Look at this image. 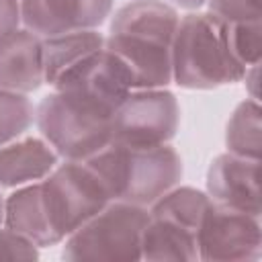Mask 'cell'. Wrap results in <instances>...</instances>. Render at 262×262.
I'll return each instance as SVG.
<instances>
[{"label":"cell","mask_w":262,"mask_h":262,"mask_svg":"<svg viewBox=\"0 0 262 262\" xmlns=\"http://www.w3.org/2000/svg\"><path fill=\"white\" fill-rule=\"evenodd\" d=\"M180 127V104L168 88H135L113 115V141L135 147L170 143Z\"/></svg>","instance_id":"52a82bcc"},{"label":"cell","mask_w":262,"mask_h":262,"mask_svg":"<svg viewBox=\"0 0 262 262\" xmlns=\"http://www.w3.org/2000/svg\"><path fill=\"white\" fill-rule=\"evenodd\" d=\"M205 4H209V12L227 23L260 18V0H207Z\"/></svg>","instance_id":"44dd1931"},{"label":"cell","mask_w":262,"mask_h":262,"mask_svg":"<svg viewBox=\"0 0 262 262\" xmlns=\"http://www.w3.org/2000/svg\"><path fill=\"white\" fill-rule=\"evenodd\" d=\"M108 190L111 201L149 207L172 186L180 184L182 158L170 145L135 147L111 141L86 160Z\"/></svg>","instance_id":"3957f363"},{"label":"cell","mask_w":262,"mask_h":262,"mask_svg":"<svg viewBox=\"0 0 262 262\" xmlns=\"http://www.w3.org/2000/svg\"><path fill=\"white\" fill-rule=\"evenodd\" d=\"M59 156L43 137H18L0 145V188H18L41 182L57 164Z\"/></svg>","instance_id":"4fadbf2b"},{"label":"cell","mask_w":262,"mask_h":262,"mask_svg":"<svg viewBox=\"0 0 262 262\" xmlns=\"http://www.w3.org/2000/svg\"><path fill=\"white\" fill-rule=\"evenodd\" d=\"M20 27V0H0V35Z\"/></svg>","instance_id":"603a6c76"},{"label":"cell","mask_w":262,"mask_h":262,"mask_svg":"<svg viewBox=\"0 0 262 262\" xmlns=\"http://www.w3.org/2000/svg\"><path fill=\"white\" fill-rule=\"evenodd\" d=\"M178 10L164 0H131L115 10L104 47L129 70L133 88L172 84V43Z\"/></svg>","instance_id":"6da1fadb"},{"label":"cell","mask_w":262,"mask_h":262,"mask_svg":"<svg viewBox=\"0 0 262 262\" xmlns=\"http://www.w3.org/2000/svg\"><path fill=\"white\" fill-rule=\"evenodd\" d=\"M199 260L205 262H252L262 256L260 217L209 203L196 229Z\"/></svg>","instance_id":"ba28073f"},{"label":"cell","mask_w":262,"mask_h":262,"mask_svg":"<svg viewBox=\"0 0 262 262\" xmlns=\"http://www.w3.org/2000/svg\"><path fill=\"white\" fill-rule=\"evenodd\" d=\"M227 43V23L213 12H188L172 43V82L186 90H213L244 80Z\"/></svg>","instance_id":"7a4b0ae2"},{"label":"cell","mask_w":262,"mask_h":262,"mask_svg":"<svg viewBox=\"0 0 262 262\" xmlns=\"http://www.w3.org/2000/svg\"><path fill=\"white\" fill-rule=\"evenodd\" d=\"M225 147L229 154L260 160L262 151V108L254 98L242 100L225 127Z\"/></svg>","instance_id":"ac0fdd59"},{"label":"cell","mask_w":262,"mask_h":262,"mask_svg":"<svg viewBox=\"0 0 262 262\" xmlns=\"http://www.w3.org/2000/svg\"><path fill=\"white\" fill-rule=\"evenodd\" d=\"M141 260L196 262L199 260L196 231H190L182 225L149 215L141 235Z\"/></svg>","instance_id":"2e32d148"},{"label":"cell","mask_w":262,"mask_h":262,"mask_svg":"<svg viewBox=\"0 0 262 262\" xmlns=\"http://www.w3.org/2000/svg\"><path fill=\"white\" fill-rule=\"evenodd\" d=\"M51 88L78 98L111 117L125 100V96L135 90L127 66L106 47L82 59Z\"/></svg>","instance_id":"9c48e42d"},{"label":"cell","mask_w":262,"mask_h":262,"mask_svg":"<svg viewBox=\"0 0 262 262\" xmlns=\"http://www.w3.org/2000/svg\"><path fill=\"white\" fill-rule=\"evenodd\" d=\"M4 225L31 239L37 248H51L61 244L49 223L43 205L41 182L12 188V192L4 196Z\"/></svg>","instance_id":"5bb4252c"},{"label":"cell","mask_w":262,"mask_h":262,"mask_svg":"<svg viewBox=\"0 0 262 262\" xmlns=\"http://www.w3.org/2000/svg\"><path fill=\"white\" fill-rule=\"evenodd\" d=\"M207 194L211 201L260 217V160L235 154H219L207 170Z\"/></svg>","instance_id":"8fae6325"},{"label":"cell","mask_w":262,"mask_h":262,"mask_svg":"<svg viewBox=\"0 0 262 262\" xmlns=\"http://www.w3.org/2000/svg\"><path fill=\"white\" fill-rule=\"evenodd\" d=\"M39 248L20 233L0 225V260H37Z\"/></svg>","instance_id":"7402d4cb"},{"label":"cell","mask_w":262,"mask_h":262,"mask_svg":"<svg viewBox=\"0 0 262 262\" xmlns=\"http://www.w3.org/2000/svg\"><path fill=\"white\" fill-rule=\"evenodd\" d=\"M0 225H4V196L0 194Z\"/></svg>","instance_id":"484cf974"},{"label":"cell","mask_w":262,"mask_h":262,"mask_svg":"<svg viewBox=\"0 0 262 262\" xmlns=\"http://www.w3.org/2000/svg\"><path fill=\"white\" fill-rule=\"evenodd\" d=\"M242 82H246V88H248V92H250V98L258 100V63H256V66H250V68L246 70Z\"/></svg>","instance_id":"cb8c5ba5"},{"label":"cell","mask_w":262,"mask_h":262,"mask_svg":"<svg viewBox=\"0 0 262 262\" xmlns=\"http://www.w3.org/2000/svg\"><path fill=\"white\" fill-rule=\"evenodd\" d=\"M227 23V20H225ZM227 43L233 57L244 66H256L262 57V27L258 20L227 23Z\"/></svg>","instance_id":"ffe728a7"},{"label":"cell","mask_w":262,"mask_h":262,"mask_svg":"<svg viewBox=\"0 0 262 262\" xmlns=\"http://www.w3.org/2000/svg\"><path fill=\"white\" fill-rule=\"evenodd\" d=\"M35 123V106L23 92L0 88V145L23 137Z\"/></svg>","instance_id":"d6986e66"},{"label":"cell","mask_w":262,"mask_h":262,"mask_svg":"<svg viewBox=\"0 0 262 262\" xmlns=\"http://www.w3.org/2000/svg\"><path fill=\"white\" fill-rule=\"evenodd\" d=\"M43 84V39L25 27L0 35V88L29 94Z\"/></svg>","instance_id":"7c38bea8"},{"label":"cell","mask_w":262,"mask_h":262,"mask_svg":"<svg viewBox=\"0 0 262 262\" xmlns=\"http://www.w3.org/2000/svg\"><path fill=\"white\" fill-rule=\"evenodd\" d=\"M41 137L61 160L86 162L113 141V117L59 90L35 106Z\"/></svg>","instance_id":"277c9868"},{"label":"cell","mask_w":262,"mask_h":262,"mask_svg":"<svg viewBox=\"0 0 262 262\" xmlns=\"http://www.w3.org/2000/svg\"><path fill=\"white\" fill-rule=\"evenodd\" d=\"M104 47V35L98 29L70 31L43 39V74L45 84L53 86L66 72L88 55Z\"/></svg>","instance_id":"9a60e30c"},{"label":"cell","mask_w":262,"mask_h":262,"mask_svg":"<svg viewBox=\"0 0 262 262\" xmlns=\"http://www.w3.org/2000/svg\"><path fill=\"white\" fill-rule=\"evenodd\" d=\"M172 2L184 10H199L207 0H172Z\"/></svg>","instance_id":"d4e9b609"},{"label":"cell","mask_w":262,"mask_h":262,"mask_svg":"<svg viewBox=\"0 0 262 262\" xmlns=\"http://www.w3.org/2000/svg\"><path fill=\"white\" fill-rule=\"evenodd\" d=\"M209 203H211V199L205 190H199L194 186L176 184L168 192H164L158 201H154L147 207V211L151 217L166 219V221L182 225L190 231H196Z\"/></svg>","instance_id":"e0dca14e"},{"label":"cell","mask_w":262,"mask_h":262,"mask_svg":"<svg viewBox=\"0 0 262 262\" xmlns=\"http://www.w3.org/2000/svg\"><path fill=\"white\" fill-rule=\"evenodd\" d=\"M115 0H20V23L41 39L98 29L113 14Z\"/></svg>","instance_id":"30bf717a"},{"label":"cell","mask_w":262,"mask_h":262,"mask_svg":"<svg viewBox=\"0 0 262 262\" xmlns=\"http://www.w3.org/2000/svg\"><path fill=\"white\" fill-rule=\"evenodd\" d=\"M147 219V207L108 201L94 217L63 239L61 258L70 262H137L141 260V235Z\"/></svg>","instance_id":"5b68a950"},{"label":"cell","mask_w":262,"mask_h":262,"mask_svg":"<svg viewBox=\"0 0 262 262\" xmlns=\"http://www.w3.org/2000/svg\"><path fill=\"white\" fill-rule=\"evenodd\" d=\"M41 194L49 223L61 242L111 201L98 174L76 160L57 164L41 180Z\"/></svg>","instance_id":"8992f818"}]
</instances>
